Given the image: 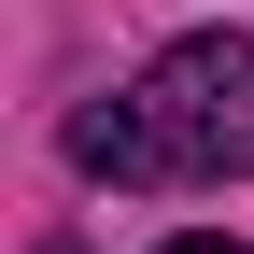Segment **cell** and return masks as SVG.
<instances>
[{
	"label": "cell",
	"instance_id": "cell-1",
	"mask_svg": "<svg viewBox=\"0 0 254 254\" xmlns=\"http://www.w3.org/2000/svg\"><path fill=\"white\" fill-rule=\"evenodd\" d=\"M71 170H99V184H240L254 170V43L184 28L127 99L71 113Z\"/></svg>",
	"mask_w": 254,
	"mask_h": 254
},
{
	"label": "cell",
	"instance_id": "cell-2",
	"mask_svg": "<svg viewBox=\"0 0 254 254\" xmlns=\"http://www.w3.org/2000/svg\"><path fill=\"white\" fill-rule=\"evenodd\" d=\"M170 254H240V240H170Z\"/></svg>",
	"mask_w": 254,
	"mask_h": 254
}]
</instances>
